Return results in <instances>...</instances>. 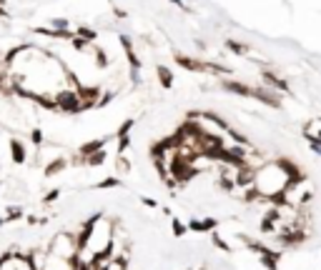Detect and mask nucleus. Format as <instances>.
Wrapping results in <instances>:
<instances>
[{
  "instance_id": "2eb2a0df",
  "label": "nucleus",
  "mask_w": 321,
  "mask_h": 270,
  "mask_svg": "<svg viewBox=\"0 0 321 270\" xmlns=\"http://www.w3.org/2000/svg\"><path fill=\"white\" fill-rule=\"evenodd\" d=\"M90 53H93V58H96V68H101V70H103V68L111 65V60H108V55H106V50H103V48L93 45V50H90Z\"/></svg>"
},
{
  "instance_id": "b1692460",
  "label": "nucleus",
  "mask_w": 321,
  "mask_h": 270,
  "mask_svg": "<svg viewBox=\"0 0 321 270\" xmlns=\"http://www.w3.org/2000/svg\"><path fill=\"white\" fill-rule=\"evenodd\" d=\"M0 190H3V183H0Z\"/></svg>"
},
{
  "instance_id": "aec40b11",
  "label": "nucleus",
  "mask_w": 321,
  "mask_h": 270,
  "mask_svg": "<svg viewBox=\"0 0 321 270\" xmlns=\"http://www.w3.org/2000/svg\"><path fill=\"white\" fill-rule=\"evenodd\" d=\"M30 143H33L35 148H43L45 135H43V130H40V128H33V130H30Z\"/></svg>"
},
{
  "instance_id": "39448f33",
  "label": "nucleus",
  "mask_w": 321,
  "mask_h": 270,
  "mask_svg": "<svg viewBox=\"0 0 321 270\" xmlns=\"http://www.w3.org/2000/svg\"><path fill=\"white\" fill-rule=\"evenodd\" d=\"M254 100H258L261 105H268V108H279L281 105V95L266 85H254Z\"/></svg>"
},
{
  "instance_id": "f257e3e1",
  "label": "nucleus",
  "mask_w": 321,
  "mask_h": 270,
  "mask_svg": "<svg viewBox=\"0 0 321 270\" xmlns=\"http://www.w3.org/2000/svg\"><path fill=\"white\" fill-rule=\"evenodd\" d=\"M45 250L51 255L61 258V260H70V263L78 260V238H75V230H58L51 238Z\"/></svg>"
},
{
  "instance_id": "a211bd4d",
  "label": "nucleus",
  "mask_w": 321,
  "mask_h": 270,
  "mask_svg": "<svg viewBox=\"0 0 321 270\" xmlns=\"http://www.w3.org/2000/svg\"><path fill=\"white\" fill-rule=\"evenodd\" d=\"M70 45H73L75 53H90V50H93V43H88V40H83V38H78V35L70 40Z\"/></svg>"
},
{
  "instance_id": "6ab92c4d",
  "label": "nucleus",
  "mask_w": 321,
  "mask_h": 270,
  "mask_svg": "<svg viewBox=\"0 0 321 270\" xmlns=\"http://www.w3.org/2000/svg\"><path fill=\"white\" fill-rule=\"evenodd\" d=\"M133 125H135V118H128V120H123V123L118 125V130H116V138L130 135V133H133Z\"/></svg>"
},
{
  "instance_id": "dca6fc26",
  "label": "nucleus",
  "mask_w": 321,
  "mask_h": 270,
  "mask_svg": "<svg viewBox=\"0 0 321 270\" xmlns=\"http://www.w3.org/2000/svg\"><path fill=\"white\" fill-rule=\"evenodd\" d=\"M75 35L83 38V40H88V43H96V38H98V33L93 28H88V25H78L75 28Z\"/></svg>"
},
{
  "instance_id": "423d86ee",
  "label": "nucleus",
  "mask_w": 321,
  "mask_h": 270,
  "mask_svg": "<svg viewBox=\"0 0 321 270\" xmlns=\"http://www.w3.org/2000/svg\"><path fill=\"white\" fill-rule=\"evenodd\" d=\"M8 150H10V163L13 165H25L28 163V148L20 138H10Z\"/></svg>"
},
{
  "instance_id": "393cba45",
  "label": "nucleus",
  "mask_w": 321,
  "mask_h": 270,
  "mask_svg": "<svg viewBox=\"0 0 321 270\" xmlns=\"http://www.w3.org/2000/svg\"><path fill=\"white\" fill-rule=\"evenodd\" d=\"M319 123H321V115H319Z\"/></svg>"
},
{
  "instance_id": "0eeeda50",
  "label": "nucleus",
  "mask_w": 321,
  "mask_h": 270,
  "mask_svg": "<svg viewBox=\"0 0 321 270\" xmlns=\"http://www.w3.org/2000/svg\"><path fill=\"white\" fill-rule=\"evenodd\" d=\"M65 168H70V160H68V158H63V155H58V158H53V160H48V163H45L43 175H45V178H53V175L63 173Z\"/></svg>"
},
{
  "instance_id": "412c9836",
  "label": "nucleus",
  "mask_w": 321,
  "mask_h": 270,
  "mask_svg": "<svg viewBox=\"0 0 321 270\" xmlns=\"http://www.w3.org/2000/svg\"><path fill=\"white\" fill-rule=\"evenodd\" d=\"M58 198H61V188H53V190H48L43 195V205H51V202H56Z\"/></svg>"
},
{
  "instance_id": "9d476101",
  "label": "nucleus",
  "mask_w": 321,
  "mask_h": 270,
  "mask_svg": "<svg viewBox=\"0 0 321 270\" xmlns=\"http://www.w3.org/2000/svg\"><path fill=\"white\" fill-rule=\"evenodd\" d=\"M113 188H123V180L118 175H108V178H103L93 185V190H113Z\"/></svg>"
},
{
  "instance_id": "4468645a",
  "label": "nucleus",
  "mask_w": 321,
  "mask_h": 270,
  "mask_svg": "<svg viewBox=\"0 0 321 270\" xmlns=\"http://www.w3.org/2000/svg\"><path fill=\"white\" fill-rule=\"evenodd\" d=\"M106 158H108V153H106V150H98V153H93L90 158H85L83 165H85V168H98V165L106 163Z\"/></svg>"
},
{
  "instance_id": "6e6552de",
  "label": "nucleus",
  "mask_w": 321,
  "mask_h": 270,
  "mask_svg": "<svg viewBox=\"0 0 321 270\" xmlns=\"http://www.w3.org/2000/svg\"><path fill=\"white\" fill-rule=\"evenodd\" d=\"M156 78H158V83H161V88L163 90H171L173 88V83H176V75H173V70L168 65H158L156 68Z\"/></svg>"
},
{
  "instance_id": "9b49d317",
  "label": "nucleus",
  "mask_w": 321,
  "mask_h": 270,
  "mask_svg": "<svg viewBox=\"0 0 321 270\" xmlns=\"http://www.w3.org/2000/svg\"><path fill=\"white\" fill-rule=\"evenodd\" d=\"M3 218H5L8 223H18V220H25V208H23V205H8Z\"/></svg>"
},
{
  "instance_id": "ddd939ff",
  "label": "nucleus",
  "mask_w": 321,
  "mask_h": 270,
  "mask_svg": "<svg viewBox=\"0 0 321 270\" xmlns=\"http://www.w3.org/2000/svg\"><path fill=\"white\" fill-rule=\"evenodd\" d=\"M130 170H133V163L128 160V155H118L116 158V175L123 180L126 175H130Z\"/></svg>"
},
{
  "instance_id": "f8f14e48",
  "label": "nucleus",
  "mask_w": 321,
  "mask_h": 270,
  "mask_svg": "<svg viewBox=\"0 0 321 270\" xmlns=\"http://www.w3.org/2000/svg\"><path fill=\"white\" fill-rule=\"evenodd\" d=\"M171 235H173V238H184V235H189V223L181 220L178 215H173V218H171Z\"/></svg>"
},
{
  "instance_id": "5701e85b",
  "label": "nucleus",
  "mask_w": 321,
  "mask_h": 270,
  "mask_svg": "<svg viewBox=\"0 0 321 270\" xmlns=\"http://www.w3.org/2000/svg\"><path fill=\"white\" fill-rule=\"evenodd\" d=\"M0 5H5V0H0Z\"/></svg>"
},
{
  "instance_id": "20e7f679",
  "label": "nucleus",
  "mask_w": 321,
  "mask_h": 270,
  "mask_svg": "<svg viewBox=\"0 0 321 270\" xmlns=\"http://www.w3.org/2000/svg\"><path fill=\"white\" fill-rule=\"evenodd\" d=\"M221 90H226V93H231V95H239V98L254 100V85L241 83V80H221Z\"/></svg>"
},
{
  "instance_id": "f3484780",
  "label": "nucleus",
  "mask_w": 321,
  "mask_h": 270,
  "mask_svg": "<svg viewBox=\"0 0 321 270\" xmlns=\"http://www.w3.org/2000/svg\"><path fill=\"white\" fill-rule=\"evenodd\" d=\"M30 48H35V45H18V48L8 50V53H5V68H10L13 65V60H15L20 53H25V50H30Z\"/></svg>"
},
{
  "instance_id": "7ed1b4c3",
  "label": "nucleus",
  "mask_w": 321,
  "mask_h": 270,
  "mask_svg": "<svg viewBox=\"0 0 321 270\" xmlns=\"http://www.w3.org/2000/svg\"><path fill=\"white\" fill-rule=\"evenodd\" d=\"M118 43H121V48H123V55H126V60H128V65H130V75H138V73H141V68H143V60L138 58L133 40H130L128 35H121V38H118Z\"/></svg>"
},
{
  "instance_id": "f03ea898",
  "label": "nucleus",
  "mask_w": 321,
  "mask_h": 270,
  "mask_svg": "<svg viewBox=\"0 0 321 270\" xmlns=\"http://www.w3.org/2000/svg\"><path fill=\"white\" fill-rule=\"evenodd\" d=\"M56 103H58V113H68V115H78L83 113V103L78 98V93L73 88H61L56 90Z\"/></svg>"
},
{
  "instance_id": "4be33fe9",
  "label": "nucleus",
  "mask_w": 321,
  "mask_h": 270,
  "mask_svg": "<svg viewBox=\"0 0 321 270\" xmlns=\"http://www.w3.org/2000/svg\"><path fill=\"white\" fill-rule=\"evenodd\" d=\"M10 15V10H5V5H0V18H8Z\"/></svg>"
},
{
  "instance_id": "1a4fd4ad",
  "label": "nucleus",
  "mask_w": 321,
  "mask_h": 270,
  "mask_svg": "<svg viewBox=\"0 0 321 270\" xmlns=\"http://www.w3.org/2000/svg\"><path fill=\"white\" fill-rule=\"evenodd\" d=\"M223 45H226V50H228L231 55H239V58H249V55H251V48H249L246 43H241V40H234V38H228Z\"/></svg>"
}]
</instances>
